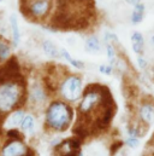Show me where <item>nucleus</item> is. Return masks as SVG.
Masks as SVG:
<instances>
[{
    "mask_svg": "<svg viewBox=\"0 0 154 156\" xmlns=\"http://www.w3.org/2000/svg\"><path fill=\"white\" fill-rule=\"evenodd\" d=\"M71 119H72L71 108L62 101L52 102L46 110V126L58 132H63L68 129Z\"/></svg>",
    "mask_w": 154,
    "mask_h": 156,
    "instance_id": "nucleus-1",
    "label": "nucleus"
},
{
    "mask_svg": "<svg viewBox=\"0 0 154 156\" xmlns=\"http://www.w3.org/2000/svg\"><path fill=\"white\" fill-rule=\"evenodd\" d=\"M22 80L0 86V110L2 113L10 112L22 105V101H24Z\"/></svg>",
    "mask_w": 154,
    "mask_h": 156,
    "instance_id": "nucleus-2",
    "label": "nucleus"
},
{
    "mask_svg": "<svg viewBox=\"0 0 154 156\" xmlns=\"http://www.w3.org/2000/svg\"><path fill=\"white\" fill-rule=\"evenodd\" d=\"M51 4L52 0H21V10L30 20L40 21L47 16Z\"/></svg>",
    "mask_w": 154,
    "mask_h": 156,
    "instance_id": "nucleus-3",
    "label": "nucleus"
},
{
    "mask_svg": "<svg viewBox=\"0 0 154 156\" xmlns=\"http://www.w3.org/2000/svg\"><path fill=\"white\" fill-rule=\"evenodd\" d=\"M60 93L68 102H75L82 94V80L76 75L66 78L60 85Z\"/></svg>",
    "mask_w": 154,
    "mask_h": 156,
    "instance_id": "nucleus-4",
    "label": "nucleus"
},
{
    "mask_svg": "<svg viewBox=\"0 0 154 156\" xmlns=\"http://www.w3.org/2000/svg\"><path fill=\"white\" fill-rule=\"evenodd\" d=\"M19 80H22L19 64L16 57H11L2 67H0V86Z\"/></svg>",
    "mask_w": 154,
    "mask_h": 156,
    "instance_id": "nucleus-5",
    "label": "nucleus"
},
{
    "mask_svg": "<svg viewBox=\"0 0 154 156\" xmlns=\"http://www.w3.org/2000/svg\"><path fill=\"white\" fill-rule=\"evenodd\" d=\"M139 121L146 128H149L154 122V101L146 99L139 108Z\"/></svg>",
    "mask_w": 154,
    "mask_h": 156,
    "instance_id": "nucleus-6",
    "label": "nucleus"
},
{
    "mask_svg": "<svg viewBox=\"0 0 154 156\" xmlns=\"http://www.w3.org/2000/svg\"><path fill=\"white\" fill-rule=\"evenodd\" d=\"M28 151L29 149L22 140H11L2 148L1 156H25Z\"/></svg>",
    "mask_w": 154,
    "mask_h": 156,
    "instance_id": "nucleus-7",
    "label": "nucleus"
},
{
    "mask_svg": "<svg viewBox=\"0 0 154 156\" xmlns=\"http://www.w3.org/2000/svg\"><path fill=\"white\" fill-rule=\"evenodd\" d=\"M46 99H47V94H46L45 90L42 88V86H40L36 82L33 83L30 87V91H29V101L34 105L41 107L42 104H45Z\"/></svg>",
    "mask_w": 154,
    "mask_h": 156,
    "instance_id": "nucleus-8",
    "label": "nucleus"
},
{
    "mask_svg": "<svg viewBox=\"0 0 154 156\" xmlns=\"http://www.w3.org/2000/svg\"><path fill=\"white\" fill-rule=\"evenodd\" d=\"M24 116H25V114H24L23 110H19V109L15 110L13 113H11L5 119L4 127L7 128V129H13V128L21 126V123H22Z\"/></svg>",
    "mask_w": 154,
    "mask_h": 156,
    "instance_id": "nucleus-9",
    "label": "nucleus"
},
{
    "mask_svg": "<svg viewBox=\"0 0 154 156\" xmlns=\"http://www.w3.org/2000/svg\"><path fill=\"white\" fill-rule=\"evenodd\" d=\"M10 27L12 30V37H13V45L17 46L21 41V33H19V26H18V18L16 13H12L10 16Z\"/></svg>",
    "mask_w": 154,
    "mask_h": 156,
    "instance_id": "nucleus-10",
    "label": "nucleus"
},
{
    "mask_svg": "<svg viewBox=\"0 0 154 156\" xmlns=\"http://www.w3.org/2000/svg\"><path fill=\"white\" fill-rule=\"evenodd\" d=\"M42 48H43V52H45L48 57H51V58H58V57H59V51H58L57 46H55L52 41L45 40V41L42 42Z\"/></svg>",
    "mask_w": 154,
    "mask_h": 156,
    "instance_id": "nucleus-11",
    "label": "nucleus"
},
{
    "mask_svg": "<svg viewBox=\"0 0 154 156\" xmlns=\"http://www.w3.org/2000/svg\"><path fill=\"white\" fill-rule=\"evenodd\" d=\"M34 127H35V119L32 114L25 115L22 123H21V128L22 131L27 132V133H33L34 132Z\"/></svg>",
    "mask_w": 154,
    "mask_h": 156,
    "instance_id": "nucleus-12",
    "label": "nucleus"
},
{
    "mask_svg": "<svg viewBox=\"0 0 154 156\" xmlns=\"http://www.w3.org/2000/svg\"><path fill=\"white\" fill-rule=\"evenodd\" d=\"M131 41H132V48H134V51H135L136 53L142 52L143 44H145V42H143V37H142V34L139 33V32L134 33L132 37H131Z\"/></svg>",
    "mask_w": 154,
    "mask_h": 156,
    "instance_id": "nucleus-13",
    "label": "nucleus"
},
{
    "mask_svg": "<svg viewBox=\"0 0 154 156\" xmlns=\"http://www.w3.org/2000/svg\"><path fill=\"white\" fill-rule=\"evenodd\" d=\"M143 13H145V5L143 4L136 5L134 11H132V15H131V22L134 24L140 23L142 21V18H143Z\"/></svg>",
    "mask_w": 154,
    "mask_h": 156,
    "instance_id": "nucleus-14",
    "label": "nucleus"
},
{
    "mask_svg": "<svg viewBox=\"0 0 154 156\" xmlns=\"http://www.w3.org/2000/svg\"><path fill=\"white\" fill-rule=\"evenodd\" d=\"M85 50L89 52H96L100 50V41L96 37L92 35L85 40Z\"/></svg>",
    "mask_w": 154,
    "mask_h": 156,
    "instance_id": "nucleus-15",
    "label": "nucleus"
},
{
    "mask_svg": "<svg viewBox=\"0 0 154 156\" xmlns=\"http://www.w3.org/2000/svg\"><path fill=\"white\" fill-rule=\"evenodd\" d=\"M11 56V47L4 39L0 38V61H7Z\"/></svg>",
    "mask_w": 154,
    "mask_h": 156,
    "instance_id": "nucleus-16",
    "label": "nucleus"
},
{
    "mask_svg": "<svg viewBox=\"0 0 154 156\" xmlns=\"http://www.w3.org/2000/svg\"><path fill=\"white\" fill-rule=\"evenodd\" d=\"M60 52H62V56L72 66V67H75L77 69H83L84 68V63L83 62H81V61H78V59H74L71 56H70V53L66 51V50H64V48H62L60 50Z\"/></svg>",
    "mask_w": 154,
    "mask_h": 156,
    "instance_id": "nucleus-17",
    "label": "nucleus"
},
{
    "mask_svg": "<svg viewBox=\"0 0 154 156\" xmlns=\"http://www.w3.org/2000/svg\"><path fill=\"white\" fill-rule=\"evenodd\" d=\"M124 144H125V142H123V140H117L115 143H112L111 147H110V156L117 155L120 151V149L123 148Z\"/></svg>",
    "mask_w": 154,
    "mask_h": 156,
    "instance_id": "nucleus-18",
    "label": "nucleus"
},
{
    "mask_svg": "<svg viewBox=\"0 0 154 156\" xmlns=\"http://www.w3.org/2000/svg\"><path fill=\"white\" fill-rule=\"evenodd\" d=\"M7 137H8L11 140H22V139L24 138L23 134H22L18 129H16V128L8 129V131H7Z\"/></svg>",
    "mask_w": 154,
    "mask_h": 156,
    "instance_id": "nucleus-19",
    "label": "nucleus"
},
{
    "mask_svg": "<svg viewBox=\"0 0 154 156\" xmlns=\"http://www.w3.org/2000/svg\"><path fill=\"white\" fill-rule=\"evenodd\" d=\"M139 144H140V140H139V138H135V137H128L125 140V145H128L131 149L137 148Z\"/></svg>",
    "mask_w": 154,
    "mask_h": 156,
    "instance_id": "nucleus-20",
    "label": "nucleus"
},
{
    "mask_svg": "<svg viewBox=\"0 0 154 156\" xmlns=\"http://www.w3.org/2000/svg\"><path fill=\"white\" fill-rule=\"evenodd\" d=\"M106 48H107V57H109V59H110V62H112V63H115L116 51H115V48H113V46L109 44Z\"/></svg>",
    "mask_w": 154,
    "mask_h": 156,
    "instance_id": "nucleus-21",
    "label": "nucleus"
},
{
    "mask_svg": "<svg viewBox=\"0 0 154 156\" xmlns=\"http://www.w3.org/2000/svg\"><path fill=\"white\" fill-rule=\"evenodd\" d=\"M99 70H100V73H102V74H105V75H111L112 74V67L111 66H100L99 67Z\"/></svg>",
    "mask_w": 154,
    "mask_h": 156,
    "instance_id": "nucleus-22",
    "label": "nucleus"
},
{
    "mask_svg": "<svg viewBox=\"0 0 154 156\" xmlns=\"http://www.w3.org/2000/svg\"><path fill=\"white\" fill-rule=\"evenodd\" d=\"M146 150H154V132L146 144Z\"/></svg>",
    "mask_w": 154,
    "mask_h": 156,
    "instance_id": "nucleus-23",
    "label": "nucleus"
},
{
    "mask_svg": "<svg viewBox=\"0 0 154 156\" xmlns=\"http://www.w3.org/2000/svg\"><path fill=\"white\" fill-rule=\"evenodd\" d=\"M60 156H83L81 150H74V151H70V153H65V154H62Z\"/></svg>",
    "mask_w": 154,
    "mask_h": 156,
    "instance_id": "nucleus-24",
    "label": "nucleus"
},
{
    "mask_svg": "<svg viewBox=\"0 0 154 156\" xmlns=\"http://www.w3.org/2000/svg\"><path fill=\"white\" fill-rule=\"evenodd\" d=\"M137 63H139L140 68H146V66H147L146 61H145V59H143L142 57H139V58H137Z\"/></svg>",
    "mask_w": 154,
    "mask_h": 156,
    "instance_id": "nucleus-25",
    "label": "nucleus"
},
{
    "mask_svg": "<svg viewBox=\"0 0 154 156\" xmlns=\"http://www.w3.org/2000/svg\"><path fill=\"white\" fill-rule=\"evenodd\" d=\"M125 1H126L128 4H130V5H135V6H136V5L140 4L141 0H125Z\"/></svg>",
    "mask_w": 154,
    "mask_h": 156,
    "instance_id": "nucleus-26",
    "label": "nucleus"
},
{
    "mask_svg": "<svg viewBox=\"0 0 154 156\" xmlns=\"http://www.w3.org/2000/svg\"><path fill=\"white\" fill-rule=\"evenodd\" d=\"M142 156H154V150H146L143 154H142Z\"/></svg>",
    "mask_w": 154,
    "mask_h": 156,
    "instance_id": "nucleus-27",
    "label": "nucleus"
},
{
    "mask_svg": "<svg viewBox=\"0 0 154 156\" xmlns=\"http://www.w3.org/2000/svg\"><path fill=\"white\" fill-rule=\"evenodd\" d=\"M2 114H4V113H2V112H1V110H0V121H1V120H2V119H4V115H2Z\"/></svg>",
    "mask_w": 154,
    "mask_h": 156,
    "instance_id": "nucleus-28",
    "label": "nucleus"
},
{
    "mask_svg": "<svg viewBox=\"0 0 154 156\" xmlns=\"http://www.w3.org/2000/svg\"><path fill=\"white\" fill-rule=\"evenodd\" d=\"M152 44H153V45H154V35H153V37H152Z\"/></svg>",
    "mask_w": 154,
    "mask_h": 156,
    "instance_id": "nucleus-29",
    "label": "nucleus"
},
{
    "mask_svg": "<svg viewBox=\"0 0 154 156\" xmlns=\"http://www.w3.org/2000/svg\"><path fill=\"white\" fill-rule=\"evenodd\" d=\"M153 75H154V69H153Z\"/></svg>",
    "mask_w": 154,
    "mask_h": 156,
    "instance_id": "nucleus-30",
    "label": "nucleus"
}]
</instances>
